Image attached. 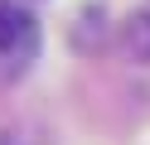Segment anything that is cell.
Wrapping results in <instances>:
<instances>
[{
  "label": "cell",
  "mask_w": 150,
  "mask_h": 145,
  "mask_svg": "<svg viewBox=\"0 0 150 145\" xmlns=\"http://www.w3.org/2000/svg\"><path fill=\"white\" fill-rule=\"evenodd\" d=\"M39 48V24L24 5H0V68L20 73Z\"/></svg>",
  "instance_id": "1"
},
{
  "label": "cell",
  "mask_w": 150,
  "mask_h": 145,
  "mask_svg": "<svg viewBox=\"0 0 150 145\" xmlns=\"http://www.w3.org/2000/svg\"><path fill=\"white\" fill-rule=\"evenodd\" d=\"M121 44H126L131 58L150 63V0H140L136 10L126 15V29H121Z\"/></svg>",
  "instance_id": "2"
}]
</instances>
